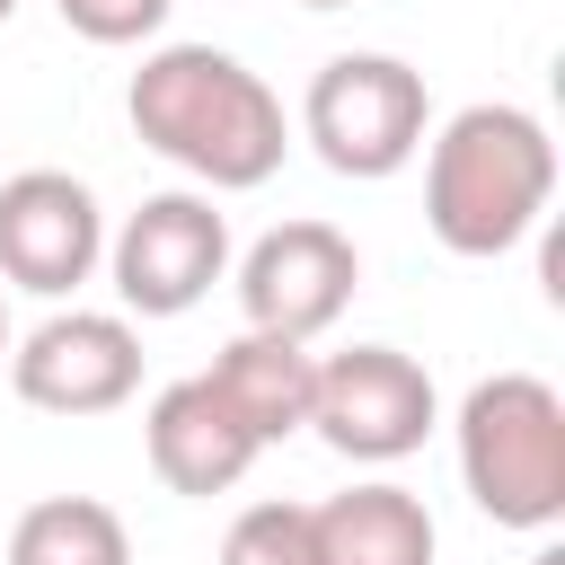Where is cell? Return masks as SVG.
<instances>
[{
  "mask_svg": "<svg viewBox=\"0 0 565 565\" xmlns=\"http://www.w3.org/2000/svg\"><path fill=\"white\" fill-rule=\"evenodd\" d=\"M97 265H106V212L71 168L0 177V282L35 300H71Z\"/></svg>",
  "mask_w": 565,
  "mask_h": 565,
  "instance_id": "obj_9",
  "label": "cell"
},
{
  "mask_svg": "<svg viewBox=\"0 0 565 565\" xmlns=\"http://www.w3.org/2000/svg\"><path fill=\"white\" fill-rule=\"evenodd\" d=\"M300 9H353V0H300Z\"/></svg>",
  "mask_w": 565,
  "mask_h": 565,
  "instance_id": "obj_18",
  "label": "cell"
},
{
  "mask_svg": "<svg viewBox=\"0 0 565 565\" xmlns=\"http://www.w3.org/2000/svg\"><path fill=\"white\" fill-rule=\"evenodd\" d=\"M9 344H18V327H9V300H0V362H9Z\"/></svg>",
  "mask_w": 565,
  "mask_h": 565,
  "instance_id": "obj_16",
  "label": "cell"
},
{
  "mask_svg": "<svg viewBox=\"0 0 565 565\" xmlns=\"http://www.w3.org/2000/svg\"><path fill=\"white\" fill-rule=\"evenodd\" d=\"M459 486L494 530L565 521V397L539 371H494L459 397Z\"/></svg>",
  "mask_w": 565,
  "mask_h": 565,
  "instance_id": "obj_3",
  "label": "cell"
},
{
  "mask_svg": "<svg viewBox=\"0 0 565 565\" xmlns=\"http://www.w3.org/2000/svg\"><path fill=\"white\" fill-rule=\"evenodd\" d=\"M53 9H62V26L88 35V44H150L177 0H53Z\"/></svg>",
  "mask_w": 565,
  "mask_h": 565,
  "instance_id": "obj_15",
  "label": "cell"
},
{
  "mask_svg": "<svg viewBox=\"0 0 565 565\" xmlns=\"http://www.w3.org/2000/svg\"><path fill=\"white\" fill-rule=\"evenodd\" d=\"M441 424V397H433V371L397 344H344L318 362V388H309V433L335 450V459H362V468H388L406 450H424V433Z\"/></svg>",
  "mask_w": 565,
  "mask_h": 565,
  "instance_id": "obj_5",
  "label": "cell"
},
{
  "mask_svg": "<svg viewBox=\"0 0 565 565\" xmlns=\"http://www.w3.org/2000/svg\"><path fill=\"white\" fill-rule=\"evenodd\" d=\"M203 380H212V388H221V406L256 433V450H274V441H291V433H309V388H318V353H309V344L238 327V335L212 353V371H203Z\"/></svg>",
  "mask_w": 565,
  "mask_h": 565,
  "instance_id": "obj_11",
  "label": "cell"
},
{
  "mask_svg": "<svg viewBox=\"0 0 565 565\" xmlns=\"http://www.w3.org/2000/svg\"><path fill=\"white\" fill-rule=\"evenodd\" d=\"M556 203V141L530 106L477 97L424 132V221L450 256H512Z\"/></svg>",
  "mask_w": 565,
  "mask_h": 565,
  "instance_id": "obj_2",
  "label": "cell"
},
{
  "mask_svg": "<svg viewBox=\"0 0 565 565\" xmlns=\"http://www.w3.org/2000/svg\"><path fill=\"white\" fill-rule=\"evenodd\" d=\"M124 115L203 194H256L291 150L282 97L221 44H150L124 88Z\"/></svg>",
  "mask_w": 565,
  "mask_h": 565,
  "instance_id": "obj_1",
  "label": "cell"
},
{
  "mask_svg": "<svg viewBox=\"0 0 565 565\" xmlns=\"http://www.w3.org/2000/svg\"><path fill=\"white\" fill-rule=\"evenodd\" d=\"M106 274H115L124 318H185V309L230 274V221H221L212 194H194V185L141 194V203L124 212V230L106 238Z\"/></svg>",
  "mask_w": 565,
  "mask_h": 565,
  "instance_id": "obj_6",
  "label": "cell"
},
{
  "mask_svg": "<svg viewBox=\"0 0 565 565\" xmlns=\"http://www.w3.org/2000/svg\"><path fill=\"white\" fill-rule=\"evenodd\" d=\"M9 388L35 415H115L141 397V335L124 309H53L9 344Z\"/></svg>",
  "mask_w": 565,
  "mask_h": 565,
  "instance_id": "obj_7",
  "label": "cell"
},
{
  "mask_svg": "<svg viewBox=\"0 0 565 565\" xmlns=\"http://www.w3.org/2000/svg\"><path fill=\"white\" fill-rule=\"evenodd\" d=\"M362 282V247L335 230V221H282L265 230L247 256H238V318L256 335H291V344H318L344 300Z\"/></svg>",
  "mask_w": 565,
  "mask_h": 565,
  "instance_id": "obj_8",
  "label": "cell"
},
{
  "mask_svg": "<svg viewBox=\"0 0 565 565\" xmlns=\"http://www.w3.org/2000/svg\"><path fill=\"white\" fill-rule=\"evenodd\" d=\"M221 565H318L309 503H247L221 530Z\"/></svg>",
  "mask_w": 565,
  "mask_h": 565,
  "instance_id": "obj_14",
  "label": "cell"
},
{
  "mask_svg": "<svg viewBox=\"0 0 565 565\" xmlns=\"http://www.w3.org/2000/svg\"><path fill=\"white\" fill-rule=\"evenodd\" d=\"M141 441H150L159 486H168V494H194V503L230 494V486L256 468V433L221 406V388H212L203 371H194V380H168V388L150 397Z\"/></svg>",
  "mask_w": 565,
  "mask_h": 565,
  "instance_id": "obj_10",
  "label": "cell"
},
{
  "mask_svg": "<svg viewBox=\"0 0 565 565\" xmlns=\"http://www.w3.org/2000/svg\"><path fill=\"white\" fill-rule=\"evenodd\" d=\"M9 18H18V0H0V26H9Z\"/></svg>",
  "mask_w": 565,
  "mask_h": 565,
  "instance_id": "obj_19",
  "label": "cell"
},
{
  "mask_svg": "<svg viewBox=\"0 0 565 565\" xmlns=\"http://www.w3.org/2000/svg\"><path fill=\"white\" fill-rule=\"evenodd\" d=\"M530 565H565V547H556V539H547V547H539V556H530Z\"/></svg>",
  "mask_w": 565,
  "mask_h": 565,
  "instance_id": "obj_17",
  "label": "cell"
},
{
  "mask_svg": "<svg viewBox=\"0 0 565 565\" xmlns=\"http://www.w3.org/2000/svg\"><path fill=\"white\" fill-rule=\"evenodd\" d=\"M9 565H132V530L97 494H44L18 512Z\"/></svg>",
  "mask_w": 565,
  "mask_h": 565,
  "instance_id": "obj_13",
  "label": "cell"
},
{
  "mask_svg": "<svg viewBox=\"0 0 565 565\" xmlns=\"http://www.w3.org/2000/svg\"><path fill=\"white\" fill-rule=\"evenodd\" d=\"M309 539H318V565H433V547H441L424 494H406L388 477L309 503Z\"/></svg>",
  "mask_w": 565,
  "mask_h": 565,
  "instance_id": "obj_12",
  "label": "cell"
},
{
  "mask_svg": "<svg viewBox=\"0 0 565 565\" xmlns=\"http://www.w3.org/2000/svg\"><path fill=\"white\" fill-rule=\"evenodd\" d=\"M424 132H433V97H424V71L397 53H335L300 97V141L353 185L397 177L424 150Z\"/></svg>",
  "mask_w": 565,
  "mask_h": 565,
  "instance_id": "obj_4",
  "label": "cell"
}]
</instances>
